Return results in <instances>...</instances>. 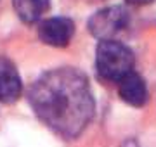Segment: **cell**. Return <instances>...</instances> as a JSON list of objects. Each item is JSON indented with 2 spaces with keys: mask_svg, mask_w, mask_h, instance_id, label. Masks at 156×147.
Here are the masks:
<instances>
[{
  "mask_svg": "<svg viewBox=\"0 0 156 147\" xmlns=\"http://www.w3.org/2000/svg\"><path fill=\"white\" fill-rule=\"evenodd\" d=\"M12 5L23 23L33 24L49 11L50 0H12Z\"/></svg>",
  "mask_w": 156,
  "mask_h": 147,
  "instance_id": "7",
  "label": "cell"
},
{
  "mask_svg": "<svg viewBox=\"0 0 156 147\" xmlns=\"http://www.w3.org/2000/svg\"><path fill=\"white\" fill-rule=\"evenodd\" d=\"M128 24V12L122 5H109L101 11L94 12L89 17V31L90 35L99 42L115 40L120 31L127 28Z\"/></svg>",
  "mask_w": 156,
  "mask_h": 147,
  "instance_id": "3",
  "label": "cell"
},
{
  "mask_svg": "<svg viewBox=\"0 0 156 147\" xmlns=\"http://www.w3.org/2000/svg\"><path fill=\"white\" fill-rule=\"evenodd\" d=\"M118 94H120V99L132 108H144L147 104V99H149L144 78L135 71L127 74L118 83Z\"/></svg>",
  "mask_w": 156,
  "mask_h": 147,
  "instance_id": "6",
  "label": "cell"
},
{
  "mask_svg": "<svg viewBox=\"0 0 156 147\" xmlns=\"http://www.w3.org/2000/svg\"><path fill=\"white\" fill-rule=\"evenodd\" d=\"M130 5H147V4H153L154 0H125Z\"/></svg>",
  "mask_w": 156,
  "mask_h": 147,
  "instance_id": "8",
  "label": "cell"
},
{
  "mask_svg": "<svg viewBox=\"0 0 156 147\" xmlns=\"http://www.w3.org/2000/svg\"><path fill=\"white\" fill-rule=\"evenodd\" d=\"M30 106L42 123L62 138H76L95 113V99L82 71L62 66L45 71L28 92Z\"/></svg>",
  "mask_w": 156,
  "mask_h": 147,
  "instance_id": "1",
  "label": "cell"
},
{
  "mask_svg": "<svg viewBox=\"0 0 156 147\" xmlns=\"http://www.w3.org/2000/svg\"><path fill=\"white\" fill-rule=\"evenodd\" d=\"M23 94V81L16 64L9 57L0 56V102L14 104Z\"/></svg>",
  "mask_w": 156,
  "mask_h": 147,
  "instance_id": "5",
  "label": "cell"
},
{
  "mask_svg": "<svg viewBox=\"0 0 156 147\" xmlns=\"http://www.w3.org/2000/svg\"><path fill=\"white\" fill-rule=\"evenodd\" d=\"M75 35V23L73 19L64 16H54L49 19H44L38 24V38L45 45L50 47H68L71 43Z\"/></svg>",
  "mask_w": 156,
  "mask_h": 147,
  "instance_id": "4",
  "label": "cell"
},
{
  "mask_svg": "<svg viewBox=\"0 0 156 147\" xmlns=\"http://www.w3.org/2000/svg\"><path fill=\"white\" fill-rule=\"evenodd\" d=\"M134 52L118 40L99 42L95 47V71L102 80L120 83L134 71Z\"/></svg>",
  "mask_w": 156,
  "mask_h": 147,
  "instance_id": "2",
  "label": "cell"
}]
</instances>
